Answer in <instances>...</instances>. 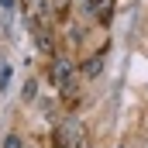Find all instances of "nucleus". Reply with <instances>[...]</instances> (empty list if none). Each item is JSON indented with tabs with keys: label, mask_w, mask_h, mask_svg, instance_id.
Here are the masks:
<instances>
[{
	"label": "nucleus",
	"mask_w": 148,
	"mask_h": 148,
	"mask_svg": "<svg viewBox=\"0 0 148 148\" xmlns=\"http://www.w3.org/2000/svg\"><path fill=\"white\" fill-rule=\"evenodd\" d=\"M79 3H90V0H79Z\"/></svg>",
	"instance_id": "9d476101"
},
{
	"label": "nucleus",
	"mask_w": 148,
	"mask_h": 148,
	"mask_svg": "<svg viewBox=\"0 0 148 148\" xmlns=\"http://www.w3.org/2000/svg\"><path fill=\"white\" fill-rule=\"evenodd\" d=\"M31 28H35V41H38V48L45 52V55H52V31L45 28V21H31Z\"/></svg>",
	"instance_id": "20e7f679"
},
{
	"label": "nucleus",
	"mask_w": 148,
	"mask_h": 148,
	"mask_svg": "<svg viewBox=\"0 0 148 148\" xmlns=\"http://www.w3.org/2000/svg\"><path fill=\"white\" fill-rule=\"evenodd\" d=\"M100 69H103V55H93V59H86L83 76H86V79H93V76H100Z\"/></svg>",
	"instance_id": "39448f33"
},
{
	"label": "nucleus",
	"mask_w": 148,
	"mask_h": 148,
	"mask_svg": "<svg viewBox=\"0 0 148 148\" xmlns=\"http://www.w3.org/2000/svg\"><path fill=\"white\" fill-rule=\"evenodd\" d=\"M86 10H90L100 24H110V17H114V0H90Z\"/></svg>",
	"instance_id": "7ed1b4c3"
},
{
	"label": "nucleus",
	"mask_w": 148,
	"mask_h": 148,
	"mask_svg": "<svg viewBox=\"0 0 148 148\" xmlns=\"http://www.w3.org/2000/svg\"><path fill=\"white\" fill-rule=\"evenodd\" d=\"M55 148H83V127L76 121H62L55 127Z\"/></svg>",
	"instance_id": "f03ea898"
},
{
	"label": "nucleus",
	"mask_w": 148,
	"mask_h": 148,
	"mask_svg": "<svg viewBox=\"0 0 148 148\" xmlns=\"http://www.w3.org/2000/svg\"><path fill=\"white\" fill-rule=\"evenodd\" d=\"M35 93H38V83L28 79V86H24V100H35Z\"/></svg>",
	"instance_id": "6e6552de"
},
{
	"label": "nucleus",
	"mask_w": 148,
	"mask_h": 148,
	"mask_svg": "<svg viewBox=\"0 0 148 148\" xmlns=\"http://www.w3.org/2000/svg\"><path fill=\"white\" fill-rule=\"evenodd\" d=\"M3 148H24L21 134H7V138H3Z\"/></svg>",
	"instance_id": "0eeeda50"
},
{
	"label": "nucleus",
	"mask_w": 148,
	"mask_h": 148,
	"mask_svg": "<svg viewBox=\"0 0 148 148\" xmlns=\"http://www.w3.org/2000/svg\"><path fill=\"white\" fill-rule=\"evenodd\" d=\"M48 76H52V83L69 97L73 93V76H76V66L69 62V59H62V55H55L52 59V66H48Z\"/></svg>",
	"instance_id": "f257e3e1"
},
{
	"label": "nucleus",
	"mask_w": 148,
	"mask_h": 148,
	"mask_svg": "<svg viewBox=\"0 0 148 148\" xmlns=\"http://www.w3.org/2000/svg\"><path fill=\"white\" fill-rule=\"evenodd\" d=\"M7 86H10V66L0 62V90H7Z\"/></svg>",
	"instance_id": "423d86ee"
},
{
	"label": "nucleus",
	"mask_w": 148,
	"mask_h": 148,
	"mask_svg": "<svg viewBox=\"0 0 148 148\" xmlns=\"http://www.w3.org/2000/svg\"><path fill=\"white\" fill-rule=\"evenodd\" d=\"M21 3H24L28 10H35V7H38V3H41V0H21Z\"/></svg>",
	"instance_id": "1a4fd4ad"
}]
</instances>
